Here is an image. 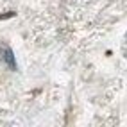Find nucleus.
<instances>
[{
  "label": "nucleus",
  "instance_id": "obj_1",
  "mask_svg": "<svg viewBox=\"0 0 127 127\" xmlns=\"http://www.w3.org/2000/svg\"><path fill=\"white\" fill-rule=\"evenodd\" d=\"M2 59L5 61V64L9 66L11 70H16V59H14V54L11 48H4L2 50Z\"/></svg>",
  "mask_w": 127,
  "mask_h": 127
}]
</instances>
